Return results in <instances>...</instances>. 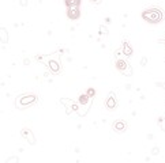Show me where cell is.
<instances>
[{"label": "cell", "mask_w": 165, "mask_h": 163, "mask_svg": "<svg viewBox=\"0 0 165 163\" xmlns=\"http://www.w3.org/2000/svg\"><path fill=\"white\" fill-rule=\"evenodd\" d=\"M141 16H142L143 20L152 23V25H155V23H160L161 20H164L165 12L160 7H149V8L142 11Z\"/></svg>", "instance_id": "obj_1"}, {"label": "cell", "mask_w": 165, "mask_h": 163, "mask_svg": "<svg viewBox=\"0 0 165 163\" xmlns=\"http://www.w3.org/2000/svg\"><path fill=\"white\" fill-rule=\"evenodd\" d=\"M37 102V95L36 94H22L16 98L15 101V106L18 109H26L29 106L34 105Z\"/></svg>", "instance_id": "obj_2"}, {"label": "cell", "mask_w": 165, "mask_h": 163, "mask_svg": "<svg viewBox=\"0 0 165 163\" xmlns=\"http://www.w3.org/2000/svg\"><path fill=\"white\" fill-rule=\"evenodd\" d=\"M45 64L53 75L60 74V71H62V63H60V56H59L57 53H56V56H49Z\"/></svg>", "instance_id": "obj_3"}, {"label": "cell", "mask_w": 165, "mask_h": 163, "mask_svg": "<svg viewBox=\"0 0 165 163\" xmlns=\"http://www.w3.org/2000/svg\"><path fill=\"white\" fill-rule=\"evenodd\" d=\"M115 67H116V69L120 71L124 76H131V75H133V68H131V65H130L124 58H120V57L116 58V60H115Z\"/></svg>", "instance_id": "obj_4"}, {"label": "cell", "mask_w": 165, "mask_h": 163, "mask_svg": "<svg viewBox=\"0 0 165 163\" xmlns=\"http://www.w3.org/2000/svg\"><path fill=\"white\" fill-rule=\"evenodd\" d=\"M60 103L66 106V109H67L66 113H67V114H71L72 110H74V112H78V109H79L77 105V102H74L72 99H68V98H62L60 99Z\"/></svg>", "instance_id": "obj_5"}, {"label": "cell", "mask_w": 165, "mask_h": 163, "mask_svg": "<svg viewBox=\"0 0 165 163\" xmlns=\"http://www.w3.org/2000/svg\"><path fill=\"white\" fill-rule=\"evenodd\" d=\"M105 107L108 109V110H113V109L117 107V98H116V94L112 91V93H109V95H108V98L105 99Z\"/></svg>", "instance_id": "obj_6"}, {"label": "cell", "mask_w": 165, "mask_h": 163, "mask_svg": "<svg viewBox=\"0 0 165 163\" xmlns=\"http://www.w3.org/2000/svg\"><path fill=\"white\" fill-rule=\"evenodd\" d=\"M112 128H113V131L117 132V133H123L127 129V122L124 121V120H116V121L112 124Z\"/></svg>", "instance_id": "obj_7"}, {"label": "cell", "mask_w": 165, "mask_h": 163, "mask_svg": "<svg viewBox=\"0 0 165 163\" xmlns=\"http://www.w3.org/2000/svg\"><path fill=\"white\" fill-rule=\"evenodd\" d=\"M21 134H22V137L26 139V140H27V143H30L32 145H34V144H36V137H34V134H33V132L30 131V129L23 128L22 132H21Z\"/></svg>", "instance_id": "obj_8"}, {"label": "cell", "mask_w": 165, "mask_h": 163, "mask_svg": "<svg viewBox=\"0 0 165 163\" xmlns=\"http://www.w3.org/2000/svg\"><path fill=\"white\" fill-rule=\"evenodd\" d=\"M67 16L71 20H77L81 16V11L79 7H67Z\"/></svg>", "instance_id": "obj_9"}, {"label": "cell", "mask_w": 165, "mask_h": 163, "mask_svg": "<svg viewBox=\"0 0 165 163\" xmlns=\"http://www.w3.org/2000/svg\"><path fill=\"white\" fill-rule=\"evenodd\" d=\"M122 52H123V54L126 56V57H131L134 53L133 48H131V45L128 44L127 41H123V48H122Z\"/></svg>", "instance_id": "obj_10"}, {"label": "cell", "mask_w": 165, "mask_h": 163, "mask_svg": "<svg viewBox=\"0 0 165 163\" xmlns=\"http://www.w3.org/2000/svg\"><path fill=\"white\" fill-rule=\"evenodd\" d=\"M91 96L89 95L88 93H85V94H81L79 95V98H78V102L81 103V105H83V106H86V105H89V103L91 102Z\"/></svg>", "instance_id": "obj_11"}, {"label": "cell", "mask_w": 165, "mask_h": 163, "mask_svg": "<svg viewBox=\"0 0 165 163\" xmlns=\"http://www.w3.org/2000/svg\"><path fill=\"white\" fill-rule=\"evenodd\" d=\"M1 44H8V33L6 27H1Z\"/></svg>", "instance_id": "obj_12"}, {"label": "cell", "mask_w": 165, "mask_h": 163, "mask_svg": "<svg viewBox=\"0 0 165 163\" xmlns=\"http://www.w3.org/2000/svg\"><path fill=\"white\" fill-rule=\"evenodd\" d=\"M64 3L67 7H79L81 0H64Z\"/></svg>", "instance_id": "obj_13"}, {"label": "cell", "mask_w": 165, "mask_h": 163, "mask_svg": "<svg viewBox=\"0 0 165 163\" xmlns=\"http://www.w3.org/2000/svg\"><path fill=\"white\" fill-rule=\"evenodd\" d=\"M157 124H158V126L161 128V131L165 132V118H164V117H158V120H157Z\"/></svg>", "instance_id": "obj_14"}, {"label": "cell", "mask_w": 165, "mask_h": 163, "mask_svg": "<svg viewBox=\"0 0 165 163\" xmlns=\"http://www.w3.org/2000/svg\"><path fill=\"white\" fill-rule=\"evenodd\" d=\"M100 34H108V29L105 26H100Z\"/></svg>", "instance_id": "obj_15"}, {"label": "cell", "mask_w": 165, "mask_h": 163, "mask_svg": "<svg viewBox=\"0 0 165 163\" xmlns=\"http://www.w3.org/2000/svg\"><path fill=\"white\" fill-rule=\"evenodd\" d=\"M158 153H160V148L158 147H154L152 150V155H154V156H155V155H158Z\"/></svg>", "instance_id": "obj_16"}, {"label": "cell", "mask_w": 165, "mask_h": 163, "mask_svg": "<svg viewBox=\"0 0 165 163\" xmlns=\"http://www.w3.org/2000/svg\"><path fill=\"white\" fill-rule=\"evenodd\" d=\"M88 94L91 96V98H93L94 94H96V90H94V88H89V90H88Z\"/></svg>", "instance_id": "obj_17"}, {"label": "cell", "mask_w": 165, "mask_h": 163, "mask_svg": "<svg viewBox=\"0 0 165 163\" xmlns=\"http://www.w3.org/2000/svg\"><path fill=\"white\" fill-rule=\"evenodd\" d=\"M10 162H19V159L16 156H14V158H10V159H7V163H10Z\"/></svg>", "instance_id": "obj_18"}, {"label": "cell", "mask_w": 165, "mask_h": 163, "mask_svg": "<svg viewBox=\"0 0 165 163\" xmlns=\"http://www.w3.org/2000/svg\"><path fill=\"white\" fill-rule=\"evenodd\" d=\"M141 64L145 67V65L147 64V57H142V60H141Z\"/></svg>", "instance_id": "obj_19"}, {"label": "cell", "mask_w": 165, "mask_h": 163, "mask_svg": "<svg viewBox=\"0 0 165 163\" xmlns=\"http://www.w3.org/2000/svg\"><path fill=\"white\" fill-rule=\"evenodd\" d=\"M21 6H22V7L27 6V0H21Z\"/></svg>", "instance_id": "obj_20"}, {"label": "cell", "mask_w": 165, "mask_h": 163, "mask_svg": "<svg viewBox=\"0 0 165 163\" xmlns=\"http://www.w3.org/2000/svg\"><path fill=\"white\" fill-rule=\"evenodd\" d=\"M91 3H96V4H100L101 3V0H90Z\"/></svg>", "instance_id": "obj_21"}, {"label": "cell", "mask_w": 165, "mask_h": 163, "mask_svg": "<svg viewBox=\"0 0 165 163\" xmlns=\"http://www.w3.org/2000/svg\"><path fill=\"white\" fill-rule=\"evenodd\" d=\"M157 86H162V88L165 90V83H157Z\"/></svg>", "instance_id": "obj_22"}, {"label": "cell", "mask_w": 165, "mask_h": 163, "mask_svg": "<svg viewBox=\"0 0 165 163\" xmlns=\"http://www.w3.org/2000/svg\"><path fill=\"white\" fill-rule=\"evenodd\" d=\"M23 63H25V64L27 65V64H29V63H30V61H29V58H25V61H23Z\"/></svg>", "instance_id": "obj_23"}]
</instances>
